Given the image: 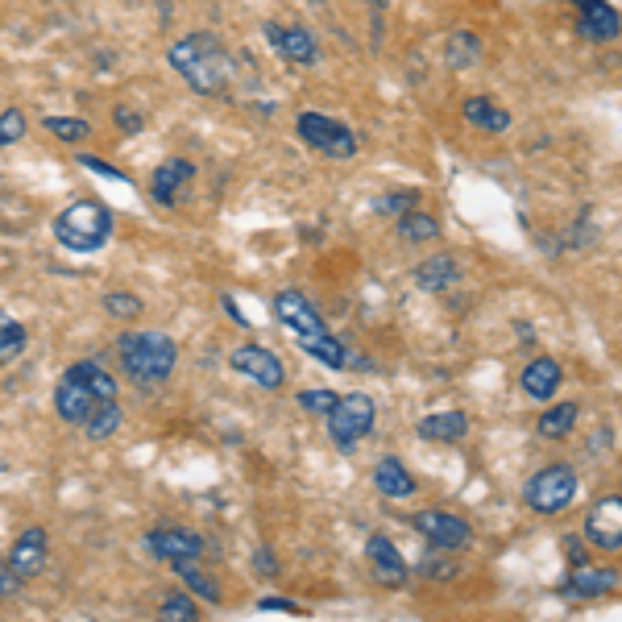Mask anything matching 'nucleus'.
I'll return each mask as SVG.
<instances>
[{
	"label": "nucleus",
	"instance_id": "f257e3e1",
	"mask_svg": "<svg viewBox=\"0 0 622 622\" xmlns=\"http://www.w3.org/2000/svg\"><path fill=\"white\" fill-rule=\"evenodd\" d=\"M166 59H170V67L187 79L191 92L220 96L229 88L232 67H229V54H225V47H220L216 34H187V38H179L175 47L166 50Z\"/></svg>",
	"mask_w": 622,
	"mask_h": 622
},
{
	"label": "nucleus",
	"instance_id": "f03ea898",
	"mask_svg": "<svg viewBox=\"0 0 622 622\" xmlns=\"http://www.w3.org/2000/svg\"><path fill=\"white\" fill-rule=\"evenodd\" d=\"M109 403H116V382L92 361L71 366L63 373V382H59V391H54V411H59V419L75 423V428H84Z\"/></svg>",
	"mask_w": 622,
	"mask_h": 622
},
{
	"label": "nucleus",
	"instance_id": "7ed1b4c3",
	"mask_svg": "<svg viewBox=\"0 0 622 622\" xmlns=\"http://www.w3.org/2000/svg\"><path fill=\"white\" fill-rule=\"evenodd\" d=\"M116 353H120L125 373H129L138 386H158V382H166L175 361H179L175 341L162 337V332H125V337L116 341Z\"/></svg>",
	"mask_w": 622,
	"mask_h": 622
},
{
	"label": "nucleus",
	"instance_id": "20e7f679",
	"mask_svg": "<svg viewBox=\"0 0 622 622\" xmlns=\"http://www.w3.org/2000/svg\"><path fill=\"white\" fill-rule=\"evenodd\" d=\"M54 237H59V245H67L71 254H96L113 237V212L100 200H75V204L59 212Z\"/></svg>",
	"mask_w": 622,
	"mask_h": 622
},
{
	"label": "nucleus",
	"instance_id": "39448f33",
	"mask_svg": "<svg viewBox=\"0 0 622 622\" xmlns=\"http://www.w3.org/2000/svg\"><path fill=\"white\" fill-rule=\"evenodd\" d=\"M295 129H300V138L316 150V154H323V158H353L357 154V134L348 129V125H341V120H332V116L323 113H300V120H295Z\"/></svg>",
	"mask_w": 622,
	"mask_h": 622
},
{
	"label": "nucleus",
	"instance_id": "423d86ee",
	"mask_svg": "<svg viewBox=\"0 0 622 622\" xmlns=\"http://www.w3.org/2000/svg\"><path fill=\"white\" fill-rule=\"evenodd\" d=\"M369 428H373V398L369 394H345L337 403V411L328 415V436L341 453L357 448L369 436Z\"/></svg>",
	"mask_w": 622,
	"mask_h": 622
},
{
	"label": "nucleus",
	"instance_id": "0eeeda50",
	"mask_svg": "<svg viewBox=\"0 0 622 622\" xmlns=\"http://www.w3.org/2000/svg\"><path fill=\"white\" fill-rule=\"evenodd\" d=\"M576 498V473L569 465H548L528 482V507L540 515H556Z\"/></svg>",
	"mask_w": 622,
	"mask_h": 622
},
{
	"label": "nucleus",
	"instance_id": "6e6552de",
	"mask_svg": "<svg viewBox=\"0 0 622 622\" xmlns=\"http://www.w3.org/2000/svg\"><path fill=\"white\" fill-rule=\"evenodd\" d=\"M275 316L282 328H291L295 332V341H300V348L307 345V341H316V337H323L328 328H323L320 312L312 307V300L307 295H300V291H278L275 295Z\"/></svg>",
	"mask_w": 622,
	"mask_h": 622
},
{
	"label": "nucleus",
	"instance_id": "1a4fd4ad",
	"mask_svg": "<svg viewBox=\"0 0 622 622\" xmlns=\"http://www.w3.org/2000/svg\"><path fill=\"white\" fill-rule=\"evenodd\" d=\"M415 531L440 553H457V548H465L473 540V528L465 519H457V515H448V510H419L415 515Z\"/></svg>",
	"mask_w": 622,
	"mask_h": 622
},
{
	"label": "nucleus",
	"instance_id": "9d476101",
	"mask_svg": "<svg viewBox=\"0 0 622 622\" xmlns=\"http://www.w3.org/2000/svg\"><path fill=\"white\" fill-rule=\"evenodd\" d=\"M585 540L601 553H619L622 548V494H610L589 507L585 515Z\"/></svg>",
	"mask_w": 622,
	"mask_h": 622
},
{
	"label": "nucleus",
	"instance_id": "9b49d317",
	"mask_svg": "<svg viewBox=\"0 0 622 622\" xmlns=\"http://www.w3.org/2000/svg\"><path fill=\"white\" fill-rule=\"evenodd\" d=\"M232 369L241 373V378H250V382H257V386H266V391H278L282 386V361H278L270 348H262V345H241V348H232Z\"/></svg>",
	"mask_w": 622,
	"mask_h": 622
},
{
	"label": "nucleus",
	"instance_id": "f8f14e48",
	"mask_svg": "<svg viewBox=\"0 0 622 622\" xmlns=\"http://www.w3.org/2000/svg\"><path fill=\"white\" fill-rule=\"evenodd\" d=\"M266 38L275 42L278 54H282L287 63H300V67L320 63V42H316V34L303 29V25H266Z\"/></svg>",
	"mask_w": 622,
	"mask_h": 622
},
{
	"label": "nucleus",
	"instance_id": "ddd939ff",
	"mask_svg": "<svg viewBox=\"0 0 622 622\" xmlns=\"http://www.w3.org/2000/svg\"><path fill=\"white\" fill-rule=\"evenodd\" d=\"M150 553L162 556V560H170L175 569L179 564H195L200 560V553H204V544H200V535H191V531L183 528H158L150 531Z\"/></svg>",
	"mask_w": 622,
	"mask_h": 622
},
{
	"label": "nucleus",
	"instance_id": "4468645a",
	"mask_svg": "<svg viewBox=\"0 0 622 622\" xmlns=\"http://www.w3.org/2000/svg\"><path fill=\"white\" fill-rule=\"evenodd\" d=\"M191 179H195V166L187 158H166L154 170V183H150V195L158 200L162 207H179L183 204V191L191 187Z\"/></svg>",
	"mask_w": 622,
	"mask_h": 622
},
{
	"label": "nucleus",
	"instance_id": "2eb2a0df",
	"mask_svg": "<svg viewBox=\"0 0 622 622\" xmlns=\"http://www.w3.org/2000/svg\"><path fill=\"white\" fill-rule=\"evenodd\" d=\"M581 9V34L589 38V42H610V38H619L622 29V17L614 4H606V0H569Z\"/></svg>",
	"mask_w": 622,
	"mask_h": 622
},
{
	"label": "nucleus",
	"instance_id": "dca6fc26",
	"mask_svg": "<svg viewBox=\"0 0 622 622\" xmlns=\"http://www.w3.org/2000/svg\"><path fill=\"white\" fill-rule=\"evenodd\" d=\"M366 556H369V569H373V576H378L382 585H403V581H407V560H403V553L394 548L386 535H369Z\"/></svg>",
	"mask_w": 622,
	"mask_h": 622
},
{
	"label": "nucleus",
	"instance_id": "f3484780",
	"mask_svg": "<svg viewBox=\"0 0 622 622\" xmlns=\"http://www.w3.org/2000/svg\"><path fill=\"white\" fill-rule=\"evenodd\" d=\"M42 564H47V531L42 528H29L13 544V553H9V569L22 576V581H29V576L42 573Z\"/></svg>",
	"mask_w": 622,
	"mask_h": 622
},
{
	"label": "nucleus",
	"instance_id": "a211bd4d",
	"mask_svg": "<svg viewBox=\"0 0 622 622\" xmlns=\"http://www.w3.org/2000/svg\"><path fill=\"white\" fill-rule=\"evenodd\" d=\"M461 116L473 125V129H482V134H503L510 125V113L503 104H494L490 96H469L461 104Z\"/></svg>",
	"mask_w": 622,
	"mask_h": 622
},
{
	"label": "nucleus",
	"instance_id": "6ab92c4d",
	"mask_svg": "<svg viewBox=\"0 0 622 622\" xmlns=\"http://www.w3.org/2000/svg\"><path fill=\"white\" fill-rule=\"evenodd\" d=\"M619 581H622L619 569H576V573L564 581V594H573V598H601V594H610Z\"/></svg>",
	"mask_w": 622,
	"mask_h": 622
},
{
	"label": "nucleus",
	"instance_id": "aec40b11",
	"mask_svg": "<svg viewBox=\"0 0 622 622\" xmlns=\"http://www.w3.org/2000/svg\"><path fill=\"white\" fill-rule=\"evenodd\" d=\"M457 278H461V266L448 254H436L415 266V287H419V291H448Z\"/></svg>",
	"mask_w": 622,
	"mask_h": 622
},
{
	"label": "nucleus",
	"instance_id": "412c9836",
	"mask_svg": "<svg viewBox=\"0 0 622 622\" xmlns=\"http://www.w3.org/2000/svg\"><path fill=\"white\" fill-rule=\"evenodd\" d=\"M373 485L386 494V498H411L415 494V478L407 473V465L398 457H382L373 465Z\"/></svg>",
	"mask_w": 622,
	"mask_h": 622
},
{
	"label": "nucleus",
	"instance_id": "4be33fe9",
	"mask_svg": "<svg viewBox=\"0 0 622 622\" xmlns=\"http://www.w3.org/2000/svg\"><path fill=\"white\" fill-rule=\"evenodd\" d=\"M519 382H523V391H528L531 398H553L556 386H560L564 378H560V366H556L553 357H535L531 366H523V378H519Z\"/></svg>",
	"mask_w": 622,
	"mask_h": 622
},
{
	"label": "nucleus",
	"instance_id": "5701e85b",
	"mask_svg": "<svg viewBox=\"0 0 622 622\" xmlns=\"http://www.w3.org/2000/svg\"><path fill=\"white\" fill-rule=\"evenodd\" d=\"M469 432V419L461 411H436L428 419H419V436L432 440V444H453Z\"/></svg>",
	"mask_w": 622,
	"mask_h": 622
},
{
	"label": "nucleus",
	"instance_id": "b1692460",
	"mask_svg": "<svg viewBox=\"0 0 622 622\" xmlns=\"http://www.w3.org/2000/svg\"><path fill=\"white\" fill-rule=\"evenodd\" d=\"M440 237V220L423 207H411L398 216V241L403 245H423V241H436Z\"/></svg>",
	"mask_w": 622,
	"mask_h": 622
},
{
	"label": "nucleus",
	"instance_id": "393cba45",
	"mask_svg": "<svg viewBox=\"0 0 622 622\" xmlns=\"http://www.w3.org/2000/svg\"><path fill=\"white\" fill-rule=\"evenodd\" d=\"M576 415H581L576 403H556L553 411L540 415V423H535V428H540V436L544 440H560V436H569V432H573Z\"/></svg>",
	"mask_w": 622,
	"mask_h": 622
},
{
	"label": "nucleus",
	"instance_id": "a878e982",
	"mask_svg": "<svg viewBox=\"0 0 622 622\" xmlns=\"http://www.w3.org/2000/svg\"><path fill=\"white\" fill-rule=\"evenodd\" d=\"M482 59V38L478 34H469V29H461V34H453V42H448V67H469V63H478Z\"/></svg>",
	"mask_w": 622,
	"mask_h": 622
},
{
	"label": "nucleus",
	"instance_id": "bb28decb",
	"mask_svg": "<svg viewBox=\"0 0 622 622\" xmlns=\"http://www.w3.org/2000/svg\"><path fill=\"white\" fill-rule=\"evenodd\" d=\"M303 353H307V357H316V361H323V366H332V369H341L348 361L345 345H341L332 332H323V337H316V341H307Z\"/></svg>",
	"mask_w": 622,
	"mask_h": 622
},
{
	"label": "nucleus",
	"instance_id": "cd10ccee",
	"mask_svg": "<svg viewBox=\"0 0 622 622\" xmlns=\"http://www.w3.org/2000/svg\"><path fill=\"white\" fill-rule=\"evenodd\" d=\"M47 129L59 141H88L92 138V125L79 120V116H47Z\"/></svg>",
	"mask_w": 622,
	"mask_h": 622
},
{
	"label": "nucleus",
	"instance_id": "c85d7f7f",
	"mask_svg": "<svg viewBox=\"0 0 622 622\" xmlns=\"http://www.w3.org/2000/svg\"><path fill=\"white\" fill-rule=\"evenodd\" d=\"M29 337H25L22 323H0V366H9L13 357H22Z\"/></svg>",
	"mask_w": 622,
	"mask_h": 622
},
{
	"label": "nucleus",
	"instance_id": "c756f323",
	"mask_svg": "<svg viewBox=\"0 0 622 622\" xmlns=\"http://www.w3.org/2000/svg\"><path fill=\"white\" fill-rule=\"evenodd\" d=\"M158 614L162 622H200V610H195V601L187 598V594H166Z\"/></svg>",
	"mask_w": 622,
	"mask_h": 622
},
{
	"label": "nucleus",
	"instance_id": "7c9ffc66",
	"mask_svg": "<svg viewBox=\"0 0 622 622\" xmlns=\"http://www.w3.org/2000/svg\"><path fill=\"white\" fill-rule=\"evenodd\" d=\"M116 423H120V411H116V403H109V407H100V411L84 423V432L92 440H104V436H113L116 432Z\"/></svg>",
	"mask_w": 622,
	"mask_h": 622
},
{
	"label": "nucleus",
	"instance_id": "2f4dec72",
	"mask_svg": "<svg viewBox=\"0 0 622 622\" xmlns=\"http://www.w3.org/2000/svg\"><path fill=\"white\" fill-rule=\"evenodd\" d=\"M179 576L187 581V589H195L200 598L207 601H220V589H216V581L207 573H200V569H191V564H179Z\"/></svg>",
	"mask_w": 622,
	"mask_h": 622
},
{
	"label": "nucleus",
	"instance_id": "473e14b6",
	"mask_svg": "<svg viewBox=\"0 0 622 622\" xmlns=\"http://www.w3.org/2000/svg\"><path fill=\"white\" fill-rule=\"evenodd\" d=\"M104 312L116 316V320H129V316L141 312V300L138 295H125V291H109V295H104Z\"/></svg>",
	"mask_w": 622,
	"mask_h": 622
},
{
	"label": "nucleus",
	"instance_id": "72a5a7b5",
	"mask_svg": "<svg viewBox=\"0 0 622 622\" xmlns=\"http://www.w3.org/2000/svg\"><path fill=\"white\" fill-rule=\"evenodd\" d=\"M25 138V113L22 109H4L0 113V145H13Z\"/></svg>",
	"mask_w": 622,
	"mask_h": 622
},
{
	"label": "nucleus",
	"instance_id": "f704fd0d",
	"mask_svg": "<svg viewBox=\"0 0 622 622\" xmlns=\"http://www.w3.org/2000/svg\"><path fill=\"white\" fill-rule=\"evenodd\" d=\"M337 403H341V398H337L332 391H303L300 394V407L303 411H312V415H332L337 411Z\"/></svg>",
	"mask_w": 622,
	"mask_h": 622
},
{
	"label": "nucleus",
	"instance_id": "c9c22d12",
	"mask_svg": "<svg viewBox=\"0 0 622 622\" xmlns=\"http://www.w3.org/2000/svg\"><path fill=\"white\" fill-rule=\"evenodd\" d=\"M411 207H419L415 204V191H394V195H382V200H378V212H386V216H391V212L403 216V212H411Z\"/></svg>",
	"mask_w": 622,
	"mask_h": 622
},
{
	"label": "nucleus",
	"instance_id": "e433bc0d",
	"mask_svg": "<svg viewBox=\"0 0 622 622\" xmlns=\"http://www.w3.org/2000/svg\"><path fill=\"white\" fill-rule=\"evenodd\" d=\"M79 166H84V170H96V175H104V179H125L116 166H109L104 158H92V154H79Z\"/></svg>",
	"mask_w": 622,
	"mask_h": 622
},
{
	"label": "nucleus",
	"instance_id": "4c0bfd02",
	"mask_svg": "<svg viewBox=\"0 0 622 622\" xmlns=\"http://www.w3.org/2000/svg\"><path fill=\"white\" fill-rule=\"evenodd\" d=\"M17 589H22V576H17L9 564H4V560H0V598H13Z\"/></svg>",
	"mask_w": 622,
	"mask_h": 622
},
{
	"label": "nucleus",
	"instance_id": "58836bf2",
	"mask_svg": "<svg viewBox=\"0 0 622 622\" xmlns=\"http://www.w3.org/2000/svg\"><path fill=\"white\" fill-rule=\"evenodd\" d=\"M116 125H120V129H129V134H138L141 116H134V109H116Z\"/></svg>",
	"mask_w": 622,
	"mask_h": 622
},
{
	"label": "nucleus",
	"instance_id": "ea45409f",
	"mask_svg": "<svg viewBox=\"0 0 622 622\" xmlns=\"http://www.w3.org/2000/svg\"><path fill=\"white\" fill-rule=\"evenodd\" d=\"M423 573H436V581H448V576L457 573V569H453L448 560H428V564H423Z\"/></svg>",
	"mask_w": 622,
	"mask_h": 622
},
{
	"label": "nucleus",
	"instance_id": "a19ab883",
	"mask_svg": "<svg viewBox=\"0 0 622 622\" xmlns=\"http://www.w3.org/2000/svg\"><path fill=\"white\" fill-rule=\"evenodd\" d=\"M564 553H569V560H573V564H581V560H585V544H581L576 535H569V540H564Z\"/></svg>",
	"mask_w": 622,
	"mask_h": 622
},
{
	"label": "nucleus",
	"instance_id": "79ce46f5",
	"mask_svg": "<svg viewBox=\"0 0 622 622\" xmlns=\"http://www.w3.org/2000/svg\"><path fill=\"white\" fill-rule=\"evenodd\" d=\"M257 606H262V610H275V614H287V610H295V601H282V598H262Z\"/></svg>",
	"mask_w": 622,
	"mask_h": 622
},
{
	"label": "nucleus",
	"instance_id": "37998d69",
	"mask_svg": "<svg viewBox=\"0 0 622 622\" xmlns=\"http://www.w3.org/2000/svg\"><path fill=\"white\" fill-rule=\"evenodd\" d=\"M254 569H262V573H275V560H270V553H266V548L254 556Z\"/></svg>",
	"mask_w": 622,
	"mask_h": 622
},
{
	"label": "nucleus",
	"instance_id": "c03bdc74",
	"mask_svg": "<svg viewBox=\"0 0 622 622\" xmlns=\"http://www.w3.org/2000/svg\"><path fill=\"white\" fill-rule=\"evenodd\" d=\"M369 4H378V9H382V4H391V0H369Z\"/></svg>",
	"mask_w": 622,
	"mask_h": 622
}]
</instances>
